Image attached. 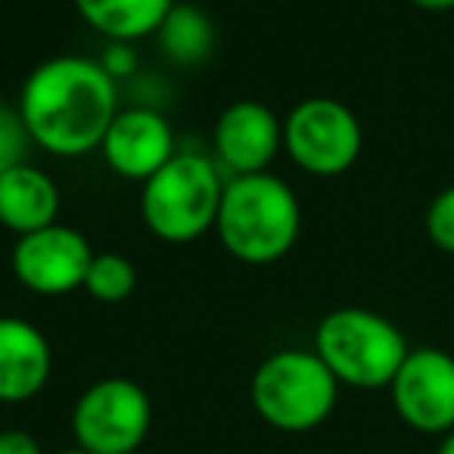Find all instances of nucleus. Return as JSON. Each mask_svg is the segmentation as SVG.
<instances>
[{"instance_id":"10","label":"nucleus","mask_w":454,"mask_h":454,"mask_svg":"<svg viewBox=\"0 0 454 454\" xmlns=\"http://www.w3.org/2000/svg\"><path fill=\"white\" fill-rule=\"evenodd\" d=\"M218 168L231 177L268 171L284 150V119L259 100H237L218 115L212 131Z\"/></svg>"},{"instance_id":"17","label":"nucleus","mask_w":454,"mask_h":454,"mask_svg":"<svg viewBox=\"0 0 454 454\" xmlns=\"http://www.w3.org/2000/svg\"><path fill=\"white\" fill-rule=\"evenodd\" d=\"M427 234L433 247L454 255V184L433 196L427 208Z\"/></svg>"},{"instance_id":"7","label":"nucleus","mask_w":454,"mask_h":454,"mask_svg":"<svg viewBox=\"0 0 454 454\" xmlns=\"http://www.w3.org/2000/svg\"><path fill=\"white\" fill-rule=\"evenodd\" d=\"M361 144L358 115L333 97H305L284 119V153L305 175H346L358 162Z\"/></svg>"},{"instance_id":"18","label":"nucleus","mask_w":454,"mask_h":454,"mask_svg":"<svg viewBox=\"0 0 454 454\" xmlns=\"http://www.w3.org/2000/svg\"><path fill=\"white\" fill-rule=\"evenodd\" d=\"M26 144L28 140V131L22 125V115L20 109H7L0 106V168H10V165H20L26 162Z\"/></svg>"},{"instance_id":"23","label":"nucleus","mask_w":454,"mask_h":454,"mask_svg":"<svg viewBox=\"0 0 454 454\" xmlns=\"http://www.w3.org/2000/svg\"><path fill=\"white\" fill-rule=\"evenodd\" d=\"M57 454H90V451H84V448L72 445V448H63V451H57Z\"/></svg>"},{"instance_id":"13","label":"nucleus","mask_w":454,"mask_h":454,"mask_svg":"<svg viewBox=\"0 0 454 454\" xmlns=\"http://www.w3.org/2000/svg\"><path fill=\"white\" fill-rule=\"evenodd\" d=\"M59 190L38 165H10L0 171V224L16 237L35 234L41 227L57 224Z\"/></svg>"},{"instance_id":"8","label":"nucleus","mask_w":454,"mask_h":454,"mask_svg":"<svg viewBox=\"0 0 454 454\" xmlns=\"http://www.w3.org/2000/svg\"><path fill=\"white\" fill-rule=\"evenodd\" d=\"M398 420L423 435L454 429V355L442 348H411L389 383Z\"/></svg>"},{"instance_id":"1","label":"nucleus","mask_w":454,"mask_h":454,"mask_svg":"<svg viewBox=\"0 0 454 454\" xmlns=\"http://www.w3.org/2000/svg\"><path fill=\"white\" fill-rule=\"evenodd\" d=\"M115 113V78L103 69L100 59L88 57L44 59L28 72L20 94V115L28 140L59 159L100 150Z\"/></svg>"},{"instance_id":"4","label":"nucleus","mask_w":454,"mask_h":454,"mask_svg":"<svg viewBox=\"0 0 454 454\" xmlns=\"http://www.w3.org/2000/svg\"><path fill=\"white\" fill-rule=\"evenodd\" d=\"M249 395L268 427L280 433H311L333 414L340 380L315 348H280L255 367Z\"/></svg>"},{"instance_id":"15","label":"nucleus","mask_w":454,"mask_h":454,"mask_svg":"<svg viewBox=\"0 0 454 454\" xmlns=\"http://www.w3.org/2000/svg\"><path fill=\"white\" fill-rule=\"evenodd\" d=\"M156 38L165 59H171L175 66H200L206 63L215 47V28L202 10L190 7V4H175Z\"/></svg>"},{"instance_id":"2","label":"nucleus","mask_w":454,"mask_h":454,"mask_svg":"<svg viewBox=\"0 0 454 454\" xmlns=\"http://www.w3.org/2000/svg\"><path fill=\"white\" fill-rule=\"evenodd\" d=\"M302 231V206L293 187L271 171L224 181L215 234L243 265H274L293 253Z\"/></svg>"},{"instance_id":"16","label":"nucleus","mask_w":454,"mask_h":454,"mask_svg":"<svg viewBox=\"0 0 454 454\" xmlns=\"http://www.w3.org/2000/svg\"><path fill=\"white\" fill-rule=\"evenodd\" d=\"M134 286H137V268L131 265V259L121 253H94L82 290L94 302L119 305L131 296Z\"/></svg>"},{"instance_id":"14","label":"nucleus","mask_w":454,"mask_h":454,"mask_svg":"<svg viewBox=\"0 0 454 454\" xmlns=\"http://www.w3.org/2000/svg\"><path fill=\"white\" fill-rule=\"evenodd\" d=\"M88 28L113 44H134L162 28L175 0H72Z\"/></svg>"},{"instance_id":"20","label":"nucleus","mask_w":454,"mask_h":454,"mask_svg":"<svg viewBox=\"0 0 454 454\" xmlns=\"http://www.w3.org/2000/svg\"><path fill=\"white\" fill-rule=\"evenodd\" d=\"M103 69L109 72L113 78H119V75H131L134 72V66H137V57H134V51L128 44H113L106 53H103Z\"/></svg>"},{"instance_id":"19","label":"nucleus","mask_w":454,"mask_h":454,"mask_svg":"<svg viewBox=\"0 0 454 454\" xmlns=\"http://www.w3.org/2000/svg\"><path fill=\"white\" fill-rule=\"evenodd\" d=\"M0 454H44L28 429H0Z\"/></svg>"},{"instance_id":"24","label":"nucleus","mask_w":454,"mask_h":454,"mask_svg":"<svg viewBox=\"0 0 454 454\" xmlns=\"http://www.w3.org/2000/svg\"><path fill=\"white\" fill-rule=\"evenodd\" d=\"M0 171H4V168H0Z\"/></svg>"},{"instance_id":"3","label":"nucleus","mask_w":454,"mask_h":454,"mask_svg":"<svg viewBox=\"0 0 454 454\" xmlns=\"http://www.w3.org/2000/svg\"><path fill=\"white\" fill-rule=\"evenodd\" d=\"M224 177L202 153H175L140 190V215L150 234L171 247L215 231Z\"/></svg>"},{"instance_id":"5","label":"nucleus","mask_w":454,"mask_h":454,"mask_svg":"<svg viewBox=\"0 0 454 454\" xmlns=\"http://www.w3.org/2000/svg\"><path fill=\"white\" fill-rule=\"evenodd\" d=\"M315 352L340 386L371 392L389 389L411 348L389 317L352 305L321 317L315 330Z\"/></svg>"},{"instance_id":"9","label":"nucleus","mask_w":454,"mask_h":454,"mask_svg":"<svg viewBox=\"0 0 454 454\" xmlns=\"http://www.w3.org/2000/svg\"><path fill=\"white\" fill-rule=\"evenodd\" d=\"M94 259V247L69 224H47L35 234L16 237L10 268L13 278L35 296H66L82 290Z\"/></svg>"},{"instance_id":"21","label":"nucleus","mask_w":454,"mask_h":454,"mask_svg":"<svg viewBox=\"0 0 454 454\" xmlns=\"http://www.w3.org/2000/svg\"><path fill=\"white\" fill-rule=\"evenodd\" d=\"M411 4L420 10H429V13H448V10H454V0H411Z\"/></svg>"},{"instance_id":"6","label":"nucleus","mask_w":454,"mask_h":454,"mask_svg":"<svg viewBox=\"0 0 454 454\" xmlns=\"http://www.w3.org/2000/svg\"><path fill=\"white\" fill-rule=\"evenodd\" d=\"M153 427V402L134 380L90 383L72 408L75 445L90 454H137Z\"/></svg>"},{"instance_id":"12","label":"nucleus","mask_w":454,"mask_h":454,"mask_svg":"<svg viewBox=\"0 0 454 454\" xmlns=\"http://www.w3.org/2000/svg\"><path fill=\"white\" fill-rule=\"evenodd\" d=\"M51 373L53 352L47 336L26 317H0V402H32L51 383Z\"/></svg>"},{"instance_id":"22","label":"nucleus","mask_w":454,"mask_h":454,"mask_svg":"<svg viewBox=\"0 0 454 454\" xmlns=\"http://www.w3.org/2000/svg\"><path fill=\"white\" fill-rule=\"evenodd\" d=\"M435 454H454V429H448L445 435H442L439 448H435Z\"/></svg>"},{"instance_id":"11","label":"nucleus","mask_w":454,"mask_h":454,"mask_svg":"<svg viewBox=\"0 0 454 454\" xmlns=\"http://www.w3.org/2000/svg\"><path fill=\"white\" fill-rule=\"evenodd\" d=\"M103 162L125 181H150L175 156V131L162 113L150 106L119 109L103 134Z\"/></svg>"}]
</instances>
